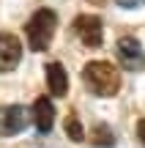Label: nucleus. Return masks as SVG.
<instances>
[{
	"mask_svg": "<svg viewBox=\"0 0 145 148\" xmlns=\"http://www.w3.org/2000/svg\"><path fill=\"white\" fill-rule=\"evenodd\" d=\"M82 79L91 88L93 96H101V99H110L120 90V71L115 69L107 60H93L82 69Z\"/></svg>",
	"mask_w": 145,
	"mask_h": 148,
	"instance_id": "f257e3e1",
	"label": "nucleus"
},
{
	"mask_svg": "<svg viewBox=\"0 0 145 148\" xmlns=\"http://www.w3.org/2000/svg\"><path fill=\"white\" fill-rule=\"evenodd\" d=\"M66 134H69V140H74V143H82V140H85V132H82V123H80V118H77V112H69V118H66Z\"/></svg>",
	"mask_w": 145,
	"mask_h": 148,
	"instance_id": "9d476101",
	"label": "nucleus"
},
{
	"mask_svg": "<svg viewBox=\"0 0 145 148\" xmlns=\"http://www.w3.org/2000/svg\"><path fill=\"white\" fill-rule=\"evenodd\" d=\"M19 60H22V44H19V38L11 36V33L0 36V71L16 69Z\"/></svg>",
	"mask_w": 145,
	"mask_h": 148,
	"instance_id": "423d86ee",
	"label": "nucleus"
},
{
	"mask_svg": "<svg viewBox=\"0 0 145 148\" xmlns=\"http://www.w3.org/2000/svg\"><path fill=\"white\" fill-rule=\"evenodd\" d=\"M118 60L126 71H142L145 69V49L134 36H123L118 41Z\"/></svg>",
	"mask_w": 145,
	"mask_h": 148,
	"instance_id": "7ed1b4c3",
	"label": "nucleus"
},
{
	"mask_svg": "<svg viewBox=\"0 0 145 148\" xmlns=\"http://www.w3.org/2000/svg\"><path fill=\"white\" fill-rule=\"evenodd\" d=\"M115 3L120 8H140V5H145V0H115Z\"/></svg>",
	"mask_w": 145,
	"mask_h": 148,
	"instance_id": "9b49d317",
	"label": "nucleus"
},
{
	"mask_svg": "<svg viewBox=\"0 0 145 148\" xmlns=\"http://www.w3.org/2000/svg\"><path fill=\"white\" fill-rule=\"evenodd\" d=\"M44 74H47L49 93L52 96H66V90H69V74H66L63 66L60 63H49L47 69H44Z\"/></svg>",
	"mask_w": 145,
	"mask_h": 148,
	"instance_id": "6e6552de",
	"label": "nucleus"
},
{
	"mask_svg": "<svg viewBox=\"0 0 145 148\" xmlns=\"http://www.w3.org/2000/svg\"><path fill=\"white\" fill-rule=\"evenodd\" d=\"M137 137H140V140H142V145H145V118L137 123Z\"/></svg>",
	"mask_w": 145,
	"mask_h": 148,
	"instance_id": "f8f14e48",
	"label": "nucleus"
},
{
	"mask_svg": "<svg viewBox=\"0 0 145 148\" xmlns=\"http://www.w3.org/2000/svg\"><path fill=\"white\" fill-rule=\"evenodd\" d=\"M33 123H36V129L41 134H47L49 129H52V123H55V107H52V101H49L47 96L36 99V104H33Z\"/></svg>",
	"mask_w": 145,
	"mask_h": 148,
	"instance_id": "0eeeda50",
	"label": "nucleus"
},
{
	"mask_svg": "<svg viewBox=\"0 0 145 148\" xmlns=\"http://www.w3.org/2000/svg\"><path fill=\"white\" fill-rule=\"evenodd\" d=\"M91 143L99 145V148H112V145H115L112 129H110L107 123H96V126L91 129Z\"/></svg>",
	"mask_w": 145,
	"mask_h": 148,
	"instance_id": "1a4fd4ad",
	"label": "nucleus"
},
{
	"mask_svg": "<svg viewBox=\"0 0 145 148\" xmlns=\"http://www.w3.org/2000/svg\"><path fill=\"white\" fill-rule=\"evenodd\" d=\"M27 123V112L25 107L19 104H8V107H0V134L3 137H14L25 129Z\"/></svg>",
	"mask_w": 145,
	"mask_h": 148,
	"instance_id": "39448f33",
	"label": "nucleus"
},
{
	"mask_svg": "<svg viewBox=\"0 0 145 148\" xmlns=\"http://www.w3.org/2000/svg\"><path fill=\"white\" fill-rule=\"evenodd\" d=\"M55 27H58V16H55L52 8H38L36 14L27 22V44H30L33 52H44V49L52 44Z\"/></svg>",
	"mask_w": 145,
	"mask_h": 148,
	"instance_id": "f03ea898",
	"label": "nucleus"
},
{
	"mask_svg": "<svg viewBox=\"0 0 145 148\" xmlns=\"http://www.w3.org/2000/svg\"><path fill=\"white\" fill-rule=\"evenodd\" d=\"M74 33L85 47H99L104 38V30H101V19L93 14H82L74 19Z\"/></svg>",
	"mask_w": 145,
	"mask_h": 148,
	"instance_id": "20e7f679",
	"label": "nucleus"
}]
</instances>
